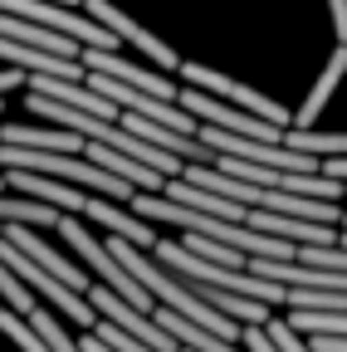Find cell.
<instances>
[{"mask_svg":"<svg viewBox=\"0 0 347 352\" xmlns=\"http://www.w3.org/2000/svg\"><path fill=\"white\" fill-rule=\"evenodd\" d=\"M59 235H64V245H69V250H74L83 264H89L93 274H98V284H103V289H113L117 298H127L133 308H142V314H157V308H161V303H157V298H152V294H147V289H142L133 274H127L122 264H117V254L108 250V240L89 235V230H83L78 220H69V215L59 220Z\"/></svg>","mask_w":347,"mask_h":352,"instance_id":"cell-1","label":"cell"},{"mask_svg":"<svg viewBox=\"0 0 347 352\" xmlns=\"http://www.w3.org/2000/svg\"><path fill=\"white\" fill-rule=\"evenodd\" d=\"M201 127H215V132H230V138H249V142H269V147H284V127L265 122V118H254L245 108H225L221 98H210L201 94V88H186L181 83V98H177Z\"/></svg>","mask_w":347,"mask_h":352,"instance_id":"cell-2","label":"cell"},{"mask_svg":"<svg viewBox=\"0 0 347 352\" xmlns=\"http://www.w3.org/2000/svg\"><path fill=\"white\" fill-rule=\"evenodd\" d=\"M181 83L186 88H201V94H210V98H225V103H235V108H245V113H254V118H265V122H274V127H293V113L289 108H279L274 98H265V94H254V88H245V83H235V78H225L221 69H205V64H181Z\"/></svg>","mask_w":347,"mask_h":352,"instance_id":"cell-3","label":"cell"},{"mask_svg":"<svg viewBox=\"0 0 347 352\" xmlns=\"http://www.w3.org/2000/svg\"><path fill=\"white\" fill-rule=\"evenodd\" d=\"M83 10H89L103 30H113L122 44H133V50H137L142 59H152L157 69H181V59H177V50H171V44H161L152 30H142L133 15H122L117 6H108V0H83Z\"/></svg>","mask_w":347,"mask_h":352,"instance_id":"cell-4","label":"cell"},{"mask_svg":"<svg viewBox=\"0 0 347 352\" xmlns=\"http://www.w3.org/2000/svg\"><path fill=\"white\" fill-rule=\"evenodd\" d=\"M83 69H89V74H103V78H117V83H127V88H142V94L166 98V103L181 98V88L171 83V78H161V74H152V69H142V64H127V59H117V54H108V50H83Z\"/></svg>","mask_w":347,"mask_h":352,"instance_id":"cell-5","label":"cell"},{"mask_svg":"<svg viewBox=\"0 0 347 352\" xmlns=\"http://www.w3.org/2000/svg\"><path fill=\"white\" fill-rule=\"evenodd\" d=\"M5 240H10L25 259H34L39 270H49L54 279H64L74 294H89V289H93V284H89V270H83V264H74V259H64L59 250H49V245L39 240L30 226H5Z\"/></svg>","mask_w":347,"mask_h":352,"instance_id":"cell-6","label":"cell"},{"mask_svg":"<svg viewBox=\"0 0 347 352\" xmlns=\"http://www.w3.org/2000/svg\"><path fill=\"white\" fill-rule=\"evenodd\" d=\"M5 186H15L25 201H39V206H54L59 215H83L89 210V196L78 186H64L54 176H39V171H5Z\"/></svg>","mask_w":347,"mask_h":352,"instance_id":"cell-7","label":"cell"},{"mask_svg":"<svg viewBox=\"0 0 347 352\" xmlns=\"http://www.w3.org/2000/svg\"><path fill=\"white\" fill-rule=\"evenodd\" d=\"M93 220V226H103V235L108 240H127V245H137V250H157L161 240H157V230L147 226L142 215H127L117 201H108V196H89V210H83Z\"/></svg>","mask_w":347,"mask_h":352,"instance_id":"cell-8","label":"cell"},{"mask_svg":"<svg viewBox=\"0 0 347 352\" xmlns=\"http://www.w3.org/2000/svg\"><path fill=\"white\" fill-rule=\"evenodd\" d=\"M161 196L177 201V206H186V210H201V215H210V220H235V226H245V220H249V210H245L240 201L215 196V191H205V186H191V182H181V176H177V182H166Z\"/></svg>","mask_w":347,"mask_h":352,"instance_id":"cell-9","label":"cell"},{"mask_svg":"<svg viewBox=\"0 0 347 352\" xmlns=\"http://www.w3.org/2000/svg\"><path fill=\"white\" fill-rule=\"evenodd\" d=\"M0 39H15L25 44V50H39V54H59V59H83V50L74 39L45 30V25H34V20H20V15H0Z\"/></svg>","mask_w":347,"mask_h":352,"instance_id":"cell-10","label":"cell"},{"mask_svg":"<svg viewBox=\"0 0 347 352\" xmlns=\"http://www.w3.org/2000/svg\"><path fill=\"white\" fill-rule=\"evenodd\" d=\"M0 147H25V152H83L89 142L78 132L64 127H25V122H5L0 127Z\"/></svg>","mask_w":347,"mask_h":352,"instance_id":"cell-11","label":"cell"},{"mask_svg":"<svg viewBox=\"0 0 347 352\" xmlns=\"http://www.w3.org/2000/svg\"><path fill=\"white\" fill-rule=\"evenodd\" d=\"M342 74H347V44H337V50H333V59H328L323 78L313 83V94H309V103H303V108L293 113V127H298V132H313L318 113H323V108H328V98L337 94V83H342Z\"/></svg>","mask_w":347,"mask_h":352,"instance_id":"cell-12","label":"cell"},{"mask_svg":"<svg viewBox=\"0 0 347 352\" xmlns=\"http://www.w3.org/2000/svg\"><path fill=\"white\" fill-rule=\"evenodd\" d=\"M284 147L309 152L318 162H347V132H298V127H289L284 132Z\"/></svg>","mask_w":347,"mask_h":352,"instance_id":"cell-13","label":"cell"},{"mask_svg":"<svg viewBox=\"0 0 347 352\" xmlns=\"http://www.w3.org/2000/svg\"><path fill=\"white\" fill-rule=\"evenodd\" d=\"M0 333H5L20 352H49L45 342H39V333L30 328V318H25V314H15V308H10L5 298H0Z\"/></svg>","mask_w":347,"mask_h":352,"instance_id":"cell-14","label":"cell"},{"mask_svg":"<svg viewBox=\"0 0 347 352\" xmlns=\"http://www.w3.org/2000/svg\"><path fill=\"white\" fill-rule=\"evenodd\" d=\"M30 328L39 333V342H45L49 352H83V347H78V342H74V338L64 333V323H59V318L49 314V308H45V303H39V308H34V314H30Z\"/></svg>","mask_w":347,"mask_h":352,"instance_id":"cell-15","label":"cell"},{"mask_svg":"<svg viewBox=\"0 0 347 352\" xmlns=\"http://www.w3.org/2000/svg\"><path fill=\"white\" fill-rule=\"evenodd\" d=\"M0 298H5V303L15 308V314H25V318L34 314V308H39V298L30 294V284H25L15 270H10V264H0Z\"/></svg>","mask_w":347,"mask_h":352,"instance_id":"cell-16","label":"cell"},{"mask_svg":"<svg viewBox=\"0 0 347 352\" xmlns=\"http://www.w3.org/2000/svg\"><path fill=\"white\" fill-rule=\"evenodd\" d=\"M265 333L274 338V347H279V352H313L309 342H303V333H293V328H289V318H274Z\"/></svg>","mask_w":347,"mask_h":352,"instance_id":"cell-17","label":"cell"},{"mask_svg":"<svg viewBox=\"0 0 347 352\" xmlns=\"http://www.w3.org/2000/svg\"><path fill=\"white\" fill-rule=\"evenodd\" d=\"M240 342H245V352H279V347H274V338H269L265 328H245V333H240Z\"/></svg>","mask_w":347,"mask_h":352,"instance_id":"cell-18","label":"cell"},{"mask_svg":"<svg viewBox=\"0 0 347 352\" xmlns=\"http://www.w3.org/2000/svg\"><path fill=\"white\" fill-rule=\"evenodd\" d=\"M328 10H333V34H337V44H347V0H328Z\"/></svg>","mask_w":347,"mask_h":352,"instance_id":"cell-19","label":"cell"},{"mask_svg":"<svg viewBox=\"0 0 347 352\" xmlns=\"http://www.w3.org/2000/svg\"><path fill=\"white\" fill-rule=\"evenodd\" d=\"M313 352H347V338H309Z\"/></svg>","mask_w":347,"mask_h":352,"instance_id":"cell-20","label":"cell"},{"mask_svg":"<svg viewBox=\"0 0 347 352\" xmlns=\"http://www.w3.org/2000/svg\"><path fill=\"white\" fill-rule=\"evenodd\" d=\"M45 6H69L74 10V6H83V0H45Z\"/></svg>","mask_w":347,"mask_h":352,"instance_id":"cell-21","label":"cell"}]
</instances>
